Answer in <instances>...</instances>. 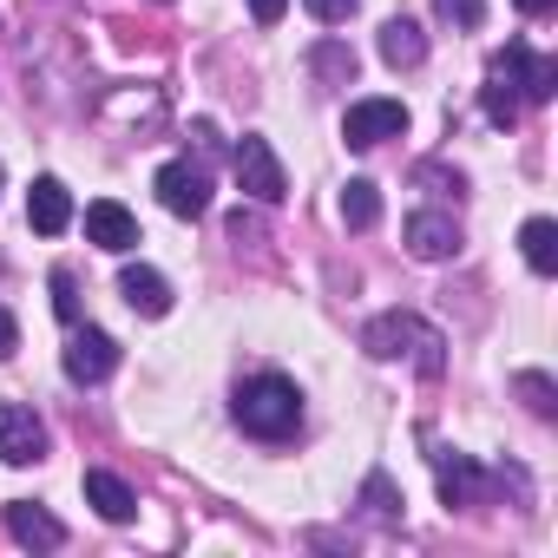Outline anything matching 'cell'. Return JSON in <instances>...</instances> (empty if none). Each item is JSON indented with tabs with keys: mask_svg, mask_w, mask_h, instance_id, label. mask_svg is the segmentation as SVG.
I'll return each mask as SVG.
<instances>
[{
	"mask_svg": "<svg viewBox=\"0 0 558 558\" xmlns=\"http://www.w3.org/2000/svg\"><path fill=\"white\" fill-rule=\"evenodd\" d=\"M236 427L256 440H290L303 427V388L290 375H250L236 388Z\"/></svg>",
	"mask_w": 558,
	"mask_h": 558,
	"instance_id": "6da1fadb",
	"label": "cell"
},
{
	"mask_svg": "<svg viewBox=\"0 0 558 558\" xmlns=\"http://www.w3.org/2000/svg\"><path fill=\"white\" fill-rule=\"evenodd\" d=\"M362 349L375 355V362H414L421 375H440L447 368V342H440V329H427L421 316H408V310H388V316H375L368 329H362Z\"/></svg>",
	"mask_w": 558,
	"mask_h": 558,
	"instance_id": "7a4b0ae2",
	"label": "cell"
},
{
	"mask_svg": "<svg viewBox=\"0 0 558 558\" xmlns=\"http://www.w3.org/2000/svg\"><path fill=\"white\" fill-rule=\"evenodd\" d=\"M230 171H236V184H243L256 204H283V197H290L283 158H276V151H269V138H256V132H243V138H236V158H230Z\"/></svg>",
	"mask_w": 558,
	"mask_h": 558,
	"instance_id": "3957f363",
	"label": "cell"
},
{
	"mask_svg": "<svg viewBox=\"0 0 558 558\" xmlns=\"http://www.w3.org/2000/svg\"><path fill=\"white\" fill-rule=\"evenodd\" d=\"M401 132H408V106H401V99H355L349 119H342L349 151H375V145H388V138H401Z\"/></svg>",
	"mask_w": 558,
	"mask_h": 558,
	"instance_id": "277c9868",
	"label": "cell"
},
{
	"mask_svg": "<svg viewBox=\"0 0 558 558\" xmlns=\"http://www.w3.org/2000/svg\"><path fill=\"white\" fill-rule=\"evenodd\" d=\"M0 460H8V466L47 460V421L27 401H0Z\"/></svg>",
	"mask_w": 558,
	"mask_h": 558,
	"instance_id": "5b68a950",
	"label": "cell"
},
{
	"mask_svg": "<svg viewBox=\"0 0 558 558\" xmlns=\"http://www.w3.org/2000/svg\"><path fill=\"white\" fill-rule=\"evenodd\" d=\"M493 66H499V73L519 86V99H532V106H545V99L558 93V60H545V53H532V47H519V40H512Z\"/></svg>",
	"mask_w": 558,
	"mask_h": 558,
	"instance_id": "8992f818",
	"label": "cell"
},
{
	"mask_svg": "<svg viewBox=\"0 0 558 558\" xmlns=\"http://www.w3.org/2000/svg\"><path fill=\"white\" fill-rule=\"evenodd\" d=\"M158 204H165L171 217H204V210H210V178L178 158V165L158 171Z\"/></svg>",
	"mask_w": 558,
	"mask_h": 558,
	"instance_id": "52a82bcc",
	"label": "cell"
},
{
	"mask_svg": "<svg viewBox=\"0 0 558 558\" xmlns=\"http://www.w3.org/2000/svg\"><path fill=\"white\" fill-rule=\"evenodd\" d=\"M112 368H119V342H112L106 329H80V336L66 342V381L93 388V381H106Z\"/></svg>",
	"mask_w": 558,
	"mask_h": 558,
	"instance_id": "ba28073f",
	"label": "cell"
},
{
	"mask_svg": "<svg viewBox=\"0 0 558 558\" xmlns=\"http://www.w3.org/2000/svg\"><path fill=\"white\" fill-rule=\"evenodd\" d=\"M401 236H408V250H414L421 263H447V256L460 250V223H453L447 210H414Z\"/></svg>",
	"mask_w": 558,
	"mask_h": 558,
	"instance_id": "9c48e42d",
	"label": "cell"
},
{
	"mask_svg": "<svg viewBox=\"0 0 558 558\" xmlns=\"http://www.w3.org/2000/svg\"><path fill=\"white\" fill-rule=\"evenodd\" d=\"M8 532H14V545H27V551H60V545H66V525H60L47 506H34V499H14V506H8Z\"/></svg>",
	"mask_w": 558,
	"mask_h": 558,
	"instance_id": "30bf717a",
	"label": "cell"
},
{
	"mask_svg": "<svg viewBox=\"0 0 558 558\" xmlns=\"http://www.w3.org/2000/svg\"><path fill=\"white\" fill-rule=\"evenodd\" d=\"M86 236H93L99 250H112V256H125V250L138 243V217H132L125 204H112V197H99V204H86Z\"/></svg>",
	"mask_w": 558,
	"mask_h": 558,
	"instance_id": "8fae6325",
	"label": "cell"
},
{
	"mask_svg": "<svg viewBox=\"0 0 558 558\" xmlns=\"http://www.w3.org/2000/svg\"><path fill=\"white\" fill-rule=\"evenodd\" d=\"M119 296H125L138 316H171V283H165L151 263H125V269H119Z\"/></svg>",
	"mask_w": 558,
	"mask_h": 558,
	"instance_id": "7c38bea8",
	"label": "cell"
},
{
	"mask_svg": "<svg viewBox=\"0 0 558 558\" xmlns=\"http://www.w3.org/2000/svg\"><path fill=\"white\" fill-rule=\"evenodd\" d=\"M27 223H34L40 236H60V230L73 223V191H66L60 178H34V191H27Z\"/></svg>",
	"mask_w": 558,
	"mask_h": 558,
	"instance_id": "4fadbf2b",
	"label": "cell"
},
{
	"mask_svg": "<svg viewBox=\"0 0 558 558\" xmlns=\"http://www.w3.org/2000/svg\"><path fill=\"white\" fill-rule=\"evenodd\" d=\"M86 506H93V512H99L106 525H125V519L138 512V493H132V486H125L119 473L93 466V473H86Z\"/></svg>",
	"mask_w": 558,
	"mask_h": 558,
	"instance_id": "5bb4252c",
	"label": "cell"
},
{
	"mask_svg": "<svg viewBox=\"0 0 558 558\" xmlns=\"http://www.w3.org/2000/svg\"><path fill=\"white\" fill-rule=\"evenodd\" d=\"M434 473H440V499L447 506H473L486 493V473L466 460V453H434Z\"/></svg>",
	"mask_w": 558,
	"mask_h": 558,
	"instance_id": "9a60e30c",
	"label": "cell"
},
{
	"mask_svg": "<svg viewBox=\"0 0 558 558\" xmlns=\"http://www.w3.org/2000/svg\"><path fill=\"white\" fill-rule=\"evenodd\" d=\"M519 256L532 276H558V223L551 217H525L519 223Z\"/></svg>",
	"mask_w": 558,
	"mask_h": 558,
	"instance_id": "2e32d148",
	"label": "cell"
},
{
	"mask_svg": "<svg viewBox=\"0 0 558 558\" xmlns=\"http://www.w3.org/2000/svg\"><path fill=\"white\" fill-rule=\"evenodd\" d=\"M381 60H388L395 73L421 66V60H427V34H421L414 21H388V27H381Z\"/></svg>",
	"mask_w": 558,
	"mask_h": 558,
	"instance_id": "e0dca14e",
	"label": "cell"
},
{
	"mask_svg": "<svg viewBox=\"0 0 558 558\" xmlns=\"http://www.w3.org/2000/svg\"><path fill=\"white\" fill-rule=\"evenodd\" d=\"M342 223L349 230H375L381 223V184L375 178H349L342 184Z\"/></svg>",
	"mask_w": 558,
	"mask_h": 558,
	"instance_id": "ac0fdd59",
	"label": "cell"
},
{
	"mask_svg": "<svg viewBox=\"0 0 558 558\" xmlns=\"http://www.w3.org/2000/svg\"><path fill=\"white\" fill-rule=\"evenodd\" d=\"M480 106H486V119H493L499 132H512V125H519V93H512V80H506L499 66H493V80H486Z\"/></svg>",
	"mask_w": 558,
	"mask_h": 558,
	"instance_id": "d6986e66",
	"label": "cell"
},
{
	"mask_svg": "<svg viewBox=\"0 0 558 558\" xmlns=\"http://www.w3.org/2000/svg\"><path fill=\"white\" fill-rule=\"evenodd\" d=\"M310 66H316V80H329V86H349V80H355V53H349L342 40H323V47L310 53Z\"/></svg>",
	"mask_w": 558,
	"mask_h": 558,
	"instance_id": "ffe728a7",
	"label": "cell"
},
{
	"mask_svg": "<svg viewBox=\"0 0 558 558\" xmlns=\"http://www.w3.org/2000/svg\"><path fill=\"white\" fill-rule=\"evenodd\" d=\"M362 506H368L375 519H401V499H395V480H388V473H368V486H362Z\"/></svg>",
	"mask_w": 558,
	"mask_h": 558,
	"instance_id": "44dd1931",
	"label": "cell"
},
{
	"mask_svg": "<svg viewBox=\"0 0 558 558\" xmlns=\"http://www.w3.org/2000/svg\"><path fill=\"white\" fill-rule=\"evenodd\" d=\"M519 395H525V408H532L538 421H551V414H558V401H551V381H545V375H519Z\"/></svg>",
	"mask_w": 558,
	"mask_h": 558,
	"instance_id": "7402d4cb",
	"label": "cell"
},
{
	"mask_svg": "<svg viewBox=\"0 0 558 558\" xmlns=\"http://www.w3.org/2000/svg\"><path fill=\"white\" fill-rule=\"evenodd\" d=\"M53 316L80 323V290H73V269H53Z\"/></svg>",
	"mask_w": 558,
	"mask_h": 558,
	"instance_id": "603a6c76",
	"label": "cell"
},
{
	"mask_svg": "<svg viewBox=\"0 0 558 558\" xmlns=\"http://www.w3.org/2000/svg\"><path fill=\"white\" fill-rule=\"evenodd\" d=\"M440 14H447L453 27H480V21H486V0H440Z\"/></svg>",
	"mask_w": 558,
	"mask_h": 558,
	"instance_id": "cb8c5ba5",
	"label": "cell"
},
{
	"mask_svg": "<svg viewBox=\"0 0 558 558\" xmlns=\"http://www.w3.org/2000/svg\"><path fill=\"white\" fill-rule=\"evenodd\" d=\"M303 8H310L323 27H336V21H349V14H355V0H303Z\"/></svg>",
	"mask_w": 558,
	"mask_h": 558,
	"instance_id": "d4e9b609",
	"label": "cell"
},
{
	"mask_svg": "<svg viewBox=\"0 0 558 558\" xmlns=\"http://www.w3.org/2000/svg\"><path fill=\"white\" fill-rule=\"evenodd\" d=\"M283 8H290V0H250V14H256L263 27H276V21H283Z\"/></svg>",
	"mask_w": 558,
	"mask_h": 558,
	"instance_id": "484cf974",
	"label": "cell"
},
{
	"mask_svg": "<svg viewBox=\"0 0 558 558\" xmlns=\"http://www.w3.org/2000/svg\"><path fill=\"white\" fill-rule=\"evenodd\" d=\"M14 349H21V329H14V316H8V310H0V362H8Z\"/></svg>",
	"mask_w": 558,
	"mask_h": 558,
	"instance_id": "4316f807",
	"label": "cell"
},
{
	"mask_svg": "<svg viewBox=\"0 0 558 558\" xmlns=\"http://www.w3.org/2000/svg\"><path fill=\"white\" fill-rule=\"evenodd\" d=\"M519 14H551V0H519Z\"/></svg>",
	"mask_w": 558,
	"mask_h": 558,
	"instance_id": "83f0119b",
	"label": "cell"
}]
</instances>
